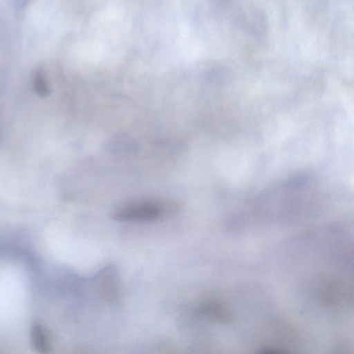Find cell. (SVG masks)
Masks as SVG:
<instances>
[{
    "label": "cell",
    "instance_id": "cell-3",
    "mask_svg": "<svg viewBox=\"0 0 354 354\" xmlns=\"http://www.w3.org/2000/svg\"><path fill=\"white\" fill-rule=\"evenodd\" d=\"M30 339L32 348L39 354H50L52 346L50 337L46 329L39 323L32 324L30 330Z\"/></svg>",
    "mask_w": 354,
    "mask_h": 354
},
{
    "label": "cell",
    "instance_id": "cell-4",
    "mask_svg": "<svg viewBox=\"0 0 354 354\" xmlns=\"http://www.w3.org/2000/svg\"><path fill=\"white\" fill-rule=\"evenodd\" d=\"M257 354H288L286 352L274 348H264L260 350Z\"/></svg>",
    "mask_w": 354,
    "mask_h": 354
},
{
    "label": "cell",
    "instance_id": "cell-2",
    "mask_svg": "<svg viewBox=\"0 0 354 354\" xmlns=\"http://www.w3.org/2000/svg\"><path fill=\"white\" fill-rule=\"evenodd\" d=\"M199 313L206 319L221 324H227L232 320L230 310L216 300H207L198 307Z\"/></svg>",
    "mask_w": 354,
    "mask_h": 354
},
{
    "label": "cell",
    "instance_id": "cell-1",
    "mask_svg": "<svg viewBox=\"0 0 354 354\" xmlns=\"http://www.w3.org/2000/svg\"><path fill=\"white\" fill-rule=\"evenodd\" d=\"M168 207L161 202L133 203L118 209L113 218L124 222H145L156 220L167 213Z\"/></svg>",
    "mask_w": 354,
    "mask_h": 354
}]
</instances>
